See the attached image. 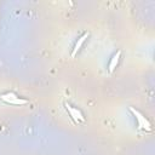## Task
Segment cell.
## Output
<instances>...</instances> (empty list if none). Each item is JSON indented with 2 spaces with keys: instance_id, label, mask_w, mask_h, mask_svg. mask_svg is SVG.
<instances>
[{
  "instance_id": "cell-2",
  "label": "cell",
  "mask_w": 155,
  "mask_h": 155,
  "mask_svg": "<svg viewBox=\"0 0 155 155\" xmlns=\"http://www.w3.org/2000/svg\"><path fill=\"white\" fill-rule=\"evenodd\" d=\"M130 110L136 115V117H137V120H138V122H139V126L142 127V128H145V130H150L151 127H150V124L147 121V119L145 117H143V115L142 114H139L137 110H134L133 108H130Z\"/></svg>"
},
{
  "instance_id": "cell-4",
  "label": "cell",
  "mask_w": 155,
  "mask_h": 155,
  "mask_svg": "<svg viewBox=\"0 0 155 155\" xmlns=\"http://www.w3.org/2000/svg\"><path fill=\"white\" fill-rule=\"evenodd\" d=\"M87 36H88V33H85V34H84V35H82V36L79 39V41L76 42V45H75V47H74V50H73V52H71V56H73V57H74V56L76 54V52L80 50L81 45L84 44V41L86 40V38H87Z\"/></svg>"
},
{
  "instance_id": "cell-5",
  "label": "cell",
  "mask_w": 155,
  "mask_h": 155,
  "mask_svg": "<svg viewBox=\"0 0 155 155\" xmlns=\"http://www.w3.org/2000/svg\"><path fill=\"white\" fill-rule=\"evenodd\" d=\"M120 56H121V52L119 51V52H117V53L111 58V61H110V63H109V71H110V73L116 68V64H117V62H119Z\"/></svg>"
},
{
  "instance_id": "cell-1",
  "label": "cell",
  "mask_w": 155,
  "mask_h": 155,
  "mask_svg": "<svg viewBox=\"0 0 155 155\" xmlns=\"http://www.w3.org/2000/svg\"><path fill=\"white\" fill-rule=\"evenodd\" d=\"M1 99L5 101L6 103H10V104H17V105H23V104H27L28 101L27 99H21L18 98L16 94L13 93H7V94H2L1 96Z\"/></svg>"
},
{
  "instance_id": "cell-3",
  "label": "cell",
  "mask_w": 155,
  "mask_h": 155,
  "mask_svg": "<svg viewBox=\"0 0 155 155\" xmlns=\"http://www.w3.org/2000/svg\"><path fill=\"white\" fill-rule=\"evenodd\" d=\"M67 109L69 110L70 115L73 116V119H74L76 122H78L79 120H80V121H82V120H84V116L81 115V113H80L78 109H75V108H71L70 105H67Z\"/></svg>"
}]
</instances>
